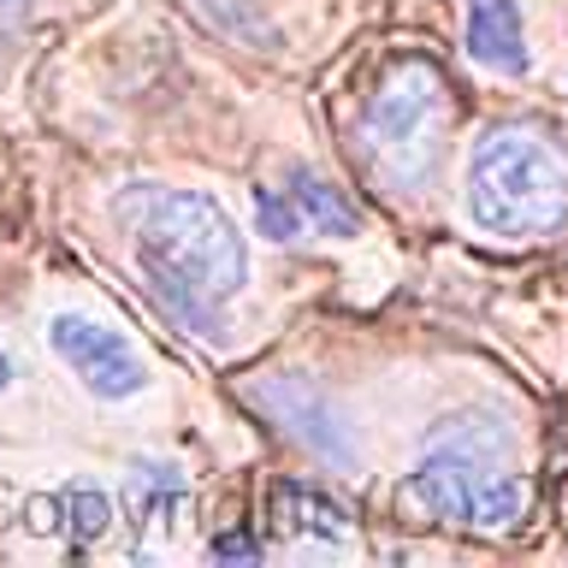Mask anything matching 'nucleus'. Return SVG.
Wrapping results in <instances>:
<instances>
[{
	"label": "nucleus",
	"mask_w": 568,
	"mask_h": 568,
	"mask_svg": "<svg viewBox=\"0 0 568 568\" xmlns=\"http://www.w3.org/2000/svg\"><path fill=\"white\" fill-rule=\"evenodd\" d=\"M462 42H468V60L497 78H521L532 65L515 0H462Z\"/></svg>",
	"instance_id": "7"
},
{
	"label": "nucleus",
	"mask_w": 568,
	"mask_h": 568,
	"mask_svg": "<svg viewBox=\"0 0 568 568\" xmlns=\"http://www.w3.org/2000/svg\"><path fill=\"white\" fill-rule=\"evenodd\" d=\"M255 225L266 243H302V231H308L302 207L291 202V190H255Z\"/></svg>",
	"instance_id": "13"
},
{
	"label": "nucleus",
	"mask_w": 568,
	"mask_h": 568,
	"mask_svg": "<svg viewBox=\"0 0 568 568\" xmlns=\"http://www.w3.org/2000/svg\"><path fill=\"white\" fill-rule=\"evenodd\" d=\"M30 532H65V497H30Z\"/></svg>",
	"instance_id": "14"
},
{
	"label": "nucleus",
	"mask_w": 568,
	"mask_h": 568,
	"mask_svg": "<svg viewBox=\"0 0 568 568\" xmlns=\"http://www.w3.org/2000/svg\"><path fill=\"white\" fill-rule=\"evenodd\" d=\"M509 420L497 415V408H479V415H456V420H444L438 426V450H462V456H486V462H497L509 450Z\"/></svg>",
	"instance_id": "11"
},
{
	"label": "nucleus",
	"mask_w": 568,
	"mask_h": 568,
	"mask_svg": "<svg viewBox=\"0 0 568 568\" xmlns=\"http://www.w3.org/2000/svg\"><path fill=\"white\" fill-rule=\"evenodd\" d=\"M273 515L284 532H308V539H349V509L332 504L314 486H278L273 491Z\"/></svg>",
	"instance_id": "10"
},
{
	"label": "nucleus",
	"mask_w": 568,
	"mask_h": 568,
	"mask_svg": "<svg viewBox=\"0 0 568 568\" xmlns=\"http://www.w3.org/2000/svg\"><path fill=\"white\" fill-rule=\"evenodd\" d=\"M444 119H450V101H444V78L433 60H403L390 65L379 89H373L367 113H362V136L379 172H390L397 184L415 190L420 178H433L438 166V142H444Z\"/></svg>",
	"instance_id": "3"
},
{
	"label": "nucleus",
	"mask_w": 568,
	"mask_h": 568,
	"mask_svg": "<svg viewBox=\"0 0 568 568\" xmlns=\"http://www.w3.org/2000/svg\"><path fill=\"white\" fill-rule=\"evenodd\" d=\"M213 562H261V545L243 532H225V539H213Z\"/></svg>",
	"instance_id": "15"
},
{
	"label": "nucleus",
	"mask_w": 568,
	"mask_h": 568,
	"mask_svg": "<svg viewBox=\"0 0 568 568\" xmlns=\"http://www.w3.org/2000/svg\"><path fill=\"white\" fill-rule=\"evenodd\" d=\"M403 504L444 527L509 532L532 509V486L521 474H504L486 456H462V450H438L433 444L415 462V474L403 479Z\"/></svg>",
	"instance_id": "4"
},
{
	"label": "nucleus",
	"mask_w": 568,
	"mask_h": 568,
	"mask_svg": "<svg viewBox=\"0 0 568 568\" xmlns=\"http://www.w3.org/2000/svg\"><path fill=\"white\" fill-rule=\"evenodd\" d=\"M65 532L78 545H95L113 532V497H106L101 486H71L65 491Z\"/></svg>",
	"instance_id": "12"
},
{
	"label": "nucleus",
	"mask_w": 568,
	"mask_h": 568,
	"mask_svg": "<svg viewBox=\"0 0 568 568\" xmlns=\"http://www.w3.org/2000/svg\"><path fill=\"white\" fill-rule=\"evenodd\" d=\"M7 385H12V355L0 349V390H7Z\"/></svg>",
	"instance_id": "16"
},
{
	"label": "nucleus",
	"mask_w": 568,
	"mask_h": 568,
	"mask_svg": "<svg viewBox=\"0 0 568 568\" xmlns=\"http://www.w3.org/2000/svg\"><path fill=\"white\" fill-rule=\"evenodd\" d=\"M284 190H291V202L302 207V220H308V231H320V237H355V231H362L355 202L332 184V178H320L314 166H291L284 172Z\"/></svg>",
	"instance_id": "8"
},
{
	"label": "nucleus",
	"mask_w": 568,
	"mask_h": 568,
	"mask_svg": "<svg viewBox=\"0 0 568 568\" xmlns=\"http://www.w3.org/2000/svg\"><path fill=\"white\" fill-rule=\"evenodd\" d=\"M184 504H190V486L172 462H136L124 474V509H131L136 527H166Z\"/></svg>",
	"instance_id": "9"
},
{
	"label": "nucleus",
	"mask_w": 568,
	"mask_h": 568,
	"mask_svg": "<svg viewBox=\"0 0 568 568\" xmlns=\"http://www.w3.org/2000/svg\"><path fill=\"white\" fill-rule=\"evenodd\" d=\"M113 220L131 237L149 296L207 344L225 337L220 308L248 284V243L237 220L207 190H166V184H124L113 195Z\"/></svg>",
	"instance_id": "1"
},
{
	"label": "nucleus",
	"mask_w": 568,
	"mask_h": 568,
	"mask_svg": "<svg viewBox=\"0 0 568 568\" xmlns=\"http://www.w3.org/2000/svg\"><path fill=\"white\" fill-rule=\"evenodd\" d=\"M462 207L486 237L539 243L568 225V149L550 124L504 119L474 142Z\"/></svg>",
	"instance_id": "2"
},
{
	"label": "nucleus",
	"mask_w": 568,
	"mask_h": 568,
	"mask_svg": "<svg viewBox=\"0 0 568 568\" xmlns=\"http://www.w3.org/2000/svg\"><path fill=\"white\" fill-rule=\"evenodd\" d=\"M48 344L83 379V390L95 403L142 397V385H149V362L131 349V337L113 332V326H101L95 314H78V308L48 314Z\"/></svg>",
	"instance_id": "5"
},
{
	"label": "nucleus",
	"mask_w": 568,
	"mask_h": 568,
	"mask_svg": "<svg viewBox=\"0 0 568 568\" xmlns=\"http://www.w3.org/2000/svg\"><path fill=\"white\" fill-rule=\"evenodd\" d=\"M255 408H266V415L278 420V433L284 438H296L308 456L320 462H332V468H355V433H349V420L337 415V408L326 403V390L308 385L302 373H291V379H261L255 390Z\"/></svg>",
	"instance_id": "6"
}]
</instances>
